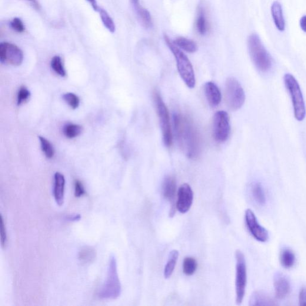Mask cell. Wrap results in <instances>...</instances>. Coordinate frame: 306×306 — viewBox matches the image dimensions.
<instances>
[{
	"label": "cell",
	"instance_id": "obj_1",
	"mask_svg": "<svg viewBox=\"0 0 306 306\" xmlns=\"http://www.w3.org/2000/svg\"><path fill=\"white\" fill-rule=\"evenodd\" d=\"M174 126L176 139L181 150L190 159H197L201 152V136L189 116L175 113Z\"/></svg>",
	"mask_w": 306,
	"mask_h": 306
},
{
	"label": "cell",
	"instance_id": "obj_2",
	"mask_svg": "<svg viewBox=\"0 0 306 306\" xmlns=\"http://www.w3.org/2000/svg\"><path fill=\"white\" fill-rule=\"evenodd\" d=\"M165 41L171 50L177 62L179 75L189 89H194L196 86V78L194 67L187 56L180 49L174 44L167 35H164Z\"/></svg>",
	"mask_w": 306,
	"mask_h": 306
},
{
	"label": "cell",
	"instance_id": "obj_3",
	"mask_svg": "<svg viewBox=\"0 0 306 306\" xmlns=\"http://www.w3.org/2000/svg\"><path fill=\"white\" fill-rule=\"evenodd\" d=\"M122 286L119 278L117 260L114 255H111L108 266L106 281L98 292L101 300H115L121 295Z\"/></svg>",
	"mask_w": 306,
	"mask_h": 306
},
{
	"label": "cell",
	"instance_id": "obj_4",
	"mask_svg": "<svg viewBox=\"0 0 306 306\" xmlns=\"http://www.w3.org/2000/svg\"><path fill=\"white\" fill-rule=\"evenodd\" d=\"M248 46L252 61L259 71L267 72L272 68V59L256 34L249 36Z\"/></svg>",
	"mask_w": 306,
	"mask_h": 306
},
{
	"label": "cell",
	"instance_id": "obj_5",
	"mask_svg": "<svg viewBox=\"0 0 306 306\" xmlns=\"http://www.w3.org/2000/svg\"><path fill=\"white\" fill-rule=\"evenodd\" d=\"M284 80L285 87L291 96L294 117L297 121L302 122L305 118L306 109L300 86L291 74H286Z\"/></svg>",
	"mask_w": 306,
	"mask_h": 306
},
{
	"label": "cell",
	"instance_id": "obj_6",
	"mask_svg": "<svg viewBox=\"0 0 306 306\" xmlns=\"http://www.w3.org/2000/svg\"><path fill=\"white\" fill-rule=\"evenodd\" d=\"M153 99L161 126L163 141L166 147H170L172 144L173 135L168 109L158 91L153 92Z\"/></svg>",
	"mask_w": 306,
	"mask_h": 306
},
{
	"label": "cell",
	"instance_id": "obj_7",
	"mask_svg": "<svg viewBox=\"0 0 306 306\" xmlns=\"http://www.w3.org/2000/svg\"><path fill=\"white\" fill-rule=\"evenodd\" d=\"M226 102L232 110L241 108L245 101V94L241 83L234 78H229L225 85Z\"/></svg>",
	"mask_w": 306,
	"mask_h": 306
},
{
	"label": "cell",
	"instance_id": "obj_8",
	"mask_svg": "<svg viewBox=\"0 0 306 306\" xmlns=\"http://www.w3.org/2000/svg\"><path fill=\"white\" fill-rule=\"evenodd\" d=\"M236 303L241 304L244 300L247 283V271L245 258L241 251L236 252Z\"/></svg>",
	"mask_w": 306,
	"mask_h": 306
},
{
	"label": "cell",
	"instance_id": "obj_9",
	"mask_svg": "<svg viewBox=\"0 0 306 306\" xmlns=\"http://www.w3.org/2000/svg\"><path fill=\"white\" fill-rule=\"evenodd\" d=\"M231 127L228 113L219 111L215 113L213 120V133L215 141L224 142L231 135Z\"/></svg>",
	"mask_w": 306,
	"mask_h": 306
},
{
	"label": "cell",
	"instance_id": "obj_10",
	"mask_svg": "<svg viewBox=\"0 0 306 306\" xmlns=\"http://www.w3.org/2000/svg\"><path fill=\"white\" fill-rule=\"evenodd\" d=\"M24 61V53L17 46L7 42L0 44V61L3 64L19 66Z\"/></svg>",
	"mask_w": 306,
	"mask_h": 306
},
{
	"label": "cell",
	"instance_id": "obj_11",
	"mask_svg": "<svg viewBox=\"0 0 306 306\" xmlns=\"http://www.w3.org/2000/svg\"><path fill=\"white\" fill-rule=\"evenodd\" d=\"M245 221L249 231L256 240L261 242L268 240L267 230L259 224L254 213L250 209H248L245 212Z\"/></svg>",
	"mask_w": 306,
	"mask_h": 306
},
{
	"label": "cell",
	"instance_id": "obj_12",
	"mask_svg": "<svg viewBox=\"0 0 306 306\" xmlns=\"http://www.w3.org/2000/svg\"><path fill=\"white\" fill-rule=\"evenodd\" d=\"M194 201V192L188 184H183L178 192V199L176 208L182 214H185L190 209Z\"/></svg>",
	"mask_w": 306,
	"mask_h": 306
},
{
	"label": "cell",
	"instance_id": "obj_13",
	"mask_svg": "<svg viewBox=\"0 0 306 306\" xmlns=\"http://www.w3.org/2000/svg\"><path fill=\"white\" fill-rule=\"evenodd\" d=\"M274 285L276 297L279 300L287 297L290 293V282L287 277L281 273L275 275Z\"/></svg>",
	"mask_w": 306,
	"mask_h": 306
},
{
	"label": "cell",
	"instance_id": "obj_14",
	"mask_svg": "<svg viewBox=\"0 0 306 306\" xmlns=\"http://www.w3.org/2000/svg\"><path fill=\"white\" fill-rule=\"evenodd\" d=\"M65 179L64 176L60 172H56L54 175V185H53V196L59 206H62L64 202Z\"/></svg>",
	"mask_w": 306,
	"mask_h": 306
},
{
	"label": "cell",
	"instance_id": "obj_15",
	"mask_svg": "<svg viewBox=\"0 0 306 306\" xmlns=\"http://www.w3.org/2000/svg\"><path fill=\"white\" fill-rule=\"evenodd\" d=\"M204 92L209 105L214 107L220 104L222 98L221 93L214 83L212 82L206 83L204 86Z\"/></svg>",
	"mask_w": 306,
	"mask_h": 306
},
{
	"label": "cell",
	"instance_id": "obj_16",
	"mask_svg": "<svg viewBox=\"0 0 306 306\" xmlns=\"http://www.w3.org/2000/svg\"><path fill=\"white\" fill-rule=\"evenodd\" d=\"M251 306H273L277 305V302L270 295L263 291H257L253 292L249 300Z\"/></svg>",
	"mask_w": 306,
	"mask_h": 306
},
{
	"label": "cell",
	"instance_id": "obj_17",
	"mask_svg": "<svg viewBox=\"0 0 306 306\" xmlns=\"http://www.w3.org/2000/svg\"><path fill=\"white\" fill-rule=\"evenodd\" d=\"M131 1L142 25L145 28H151L152 20L151 14L148 11V10L141 6L140 3H139V0H131Z\"/></svg>",
	"mask_w": 306,
	"mask_h": 306
},
{
	"label": "cell",
	"instance_id": "obj_18",
	"mask_svg": "<svg viewBox=\"0 0 306 306\" xmlns=\"http://www.w3.org/2000/svg\"><path fill=\"white\" fill-rule=\"evenodd\" d=\"M271 13L276 27L279 31H284L286 25L282 7L280 3L277 1L273 3L271 6Z\"/></svg>",
	"mask_w": 306,
	"mask_h": 306
},
{
	"label": "cell",
	"instance_id": "obj_19",
	"mask_svg": "<svg viewBox=\"0 0 306 306\" xmlns=\"http://www.w3.org/2000/svg\"><path fill=\"white\" fill-rule=\"evenodd\" d=\"M176 189H177V182L172 176L166 177L163 182L162 194L166 200L172 201L174 200Z\"/></svg>",
	"mask_w": 306,
	"mask_h": 306
},
{
	"label": "cell",
	"instance_id": "obj_20",
	"mask_svg": "<svg viewBox=\"0 0 306 306\" xmlns=\"http://www.w3.org/2000/svg\"><path fill=\"white\" fill-rule=\"evenodd\" d=\"M96 258V252L94 248L85 246L81 248L78 255L79 261L83 264H90L94 262Z\"/></svg>",
	"mask_w": 306,
	"mask_h": 306
},
{
	"label": "cell",
	"instance_id": "obj_21",
	"mask_svg": "<svg viewBox=\"0 0 306 306\" xmlns=\"http://www.w3.org/2000/svg\"><path fill=\"white\" fill-rule=\"evenodd\" d=\"M174 43L177 47L188 53H195L198 51L197 44L190 39L179 36L175 39Z\"/></svg>",
	"mask_w": 306,
	"mask_h": 306
},
{
	"label": "cell",
	"instance_id": "obj_22",
	"mask_svg": "<svg viewBox=\"0 0 306 306\" xmlns=\"http://www.w3.org/2000/svg\"><path fill=\"white\" fill-rule=\"evenodd\" d=\"M251 194L252 198L259 205H264L266 202V197L264 188L259 182H255L251 187Z\"/></svg>",
	"mask_w": 306,
	"mask_h": 306
},
{
	"label": "cell",
	"instance_id": "obj_23",
	"mask_svg": "<svg viewBox=\"0 0 306 306\" xmlns=\"http://www.w3.org/2000/svg\"><path fill=\"white\" fill-rule=\"evenodd\" d=\"M281 264L285 269L293 267L295 262V255L290 249H284L280 255Z\"/></svg>",
	"mask_w": 306,
	"mask_h": 306
},
{
	"label": "cell",
	"instance_id": "obj_24",
	"mask_svg": "<svg viewBox=\"0 0 306 306\" xmlns=\"http://www.w3.org/2000/svg\"><path fill=\"white\" fill-rule=\"evenodd\" d=\"M179 252L177 250H173L169 254L167 264L164 270V277L166 279L170 278L174 272L178 260Z\"/></svg>",
	"mask_w": 306,
	"mask_h": 306
},
{
	"label": "cell",
	"instance_id": "obj_25",
	"mask_svg": "<svg viewBox=\"0 0 306 306\" xmlns=\"http://www.w3.org/2000/svg\"><path fill=\"white\" fill-rule=\"evenodd\" d=\"M196 28L201 35H204L208 32V24L206 19L205 12L202 8H199L197 20H196Z\"/></svg>",
	"mask_w": 306,
	"mask_h": 306
},
{
	"label": "cell",
	"instance_id": "obj_26",
	"mask_svg": "<svg viewBox=\"0 0 306 306\" xmlns=\"http://www.w3.org/2000/svg\"><path fill=\"white\" fill-rule=\"evenodd\" d=\"M82 126L79 125L69 124L64 126L63 133L66 138L72 139L78 137L82 134Z\"/></svg>",
	"mask_w": 306,
	"mask_h": 306
},
{
	"label": "cell",
	"instance_id": "obj_27",
	"mask_svg": "<svg viewBox=\"0 0 306 306\" xmlns=\"http://www.w3.org/2000/svg\"><path fill=\"white\" fill-rule=\"evenodd\" d=\"M198 268V262L196 259L188 257L184 259L183 261V272L185 275L192 276L195 274Z\"/></svg>",
	"mask_w": 306,
	"mask_h": 306
},
{
	"label": "cell",
	"instance_id": "obj_28",
	"mask_svg": "<svg viewBox=\"0 0 306 306\" xmlns=\"http://www.w3.org/2000/svg\"><path fill=\"white\" fill-rule=\"evenodd\" d=\"M51 67L56 74L64 78L66 75L65 69L64 64H63L62 60L59 56H55L52 59Z\"/></svg>",
	"mask_w": 306,
	"mask_h": 306
},
{
	"label": "cell",
	"instance_id": "obj_29",
	"mask_svg": "<svg viewBox=\"0 0 306 306\" xmlns=\"http://www.w3.org/2000/svg\"><path fill=\"white\" fill-rule=\"evenodd\" d=\"M99 14L103 24L105 27L111 33H114L116 31V25L112 18L109 16L108 13L104 9H99Z\"/></svg>",
	"mask_w": 306,
	"mask_h": 306
},
{
	"label": "cell",
	"instance_id": "obj_30",
	"mask_svg": "<svg viewBox=\"0 0 306 306\" xmlns=\"http://www.w3.org/2000/svg\"><path fill=\"white\" fill-rule=\"evenodd\" d=\"M39 139L42 151L45 153L46 157L49 159H52L55 155V149L51 142L42 136H39Z\"/></svg>",
	"mask_w": 306,
	"mask_h": 306
},
{
	"label": "cell",
	"instance_id": "obj_31",
	"mask_svg": "<svg viewBox=\"0 0 306 306\" xmlns=\"http://www.w3.org/2000/svg\"><path fill=\"white\" fill-rule=\"evenodd\" d=\"M63 99L72 109L78 108L80 105V99L78 96L72 93H66L62 96Z\"/></svg>",
	"mask_w": 306,
	"mask_h": 306
},
{
	"label": "cell",
	"instance_id": "obj_32",
	"mask_svg": "<svg viewBox=\"0 0 306 306\" xmlns=\"http://www.w3.org/2000/svg\"><path fill=\"white\" fill-rule=\"evenodd\" d=\"M30 95H31L30 92L25 86H22L21 88H20L17 96L18 105H21L26 101H28L30 98Z\"/></svg>",
	"mask_w": 306,
	"mask_h": 306
},
{
	"label": "cell",
	"instance_id": "obj_33",
	"mask_svg": "<svg viewBox=\"0 0 306 306\" xmlns=\"http://www.w3.org/2000/svg\"><path fill=\"white\" fill-rule=\"evenodd\" d=\"M0 235H1V244L3 248H6L7 244H8V235H7V231L4 219L1 215L0 217Z\"/></svg>",
	"mask_w": 306,
	"mask_h": 306
},
{
	"label": "cell",
	"instance_id": "obj_34",
	"mask_svg": "<svg viewBox=\"0 0 306 306\" xmlns=\"http://www.w3.org/2000/svg\"><path fill=\"white\" fill-rule=\"evenodd\" d=\"M11 26L14 31L19 33L24 32L25 29L24 23L18 18H15L12 20L11 22Z\"/></svg>",
	"mask_w": 306,
	"mask_h": 306
},
{
	"label": "cell",
	"instance_id": "obj_35",
	"mask_svg": "<svg viewBox=\"0 0 306 306\" xmlns=\"http://www.w3.org/2000/svg\"><path fill=\"white\" fill-rule=\"evenodd\" d=\"M86 194V190L83 183L79 180L74 182V196L76 198H81Z\"/></svg>",
	"mask_w": 306,
	"mask_h": 306
},
{
	"label": "cell",
	"instance_id": "obj_36",
	"mask_svg": "<svg viewBox=\"0 0 306 306\" xmlns=\"http://www.w3.org/2000/svg\"><path fill=\"white\" fill-rule=\"evenodd\" d=\"M299 303L300 305L306 306V288L302 287L299 292Z\"/></svg>",
	"mask_w": 306,
	"mask_h": 306
},
{
	"label": "cell",
	"instance_id": "obj_37",
	"mask_svg": "<svg viewBox=\"0 0 306 306\" xmlns=\"http://www.w3.org/2000/svg\"><path fill=\"white\" fill-rule=\"evenodd\" d=\"M82 218L81 215L75 214L66 216L65 220L71 222L78 221Z\"/></svg>",
	"mask_w": 306,
	"mask_h": 306
},
{
	"label": "cell",
	"instance_id": "obj_38",
	"mask_svg": "<svg viewBox=\"0 0 306 306\" xmlns=\"http://www.w3.org/2000/svg\"><path fill=\"white\" fill-rule=\"evenodd\" d=\"M300 26L302 31L306 33V15L302 16L300 19Z\"/></svg>",
	"mask_w": 306,
	"mask_h": 306
},
{
	"label": "cell",
	"instance_id": "obj_39",
	"mask_svg": "<svg viewBox=\"0 0 306 306\" xmlns=\"http://www.w3.org/2000/svg\"><path fill=\"white\" fill-rule=\"evenodd\" d=\"M28 2L31 3V5L33 6V8L39 11L41 9V7L39 3L37 2V0H26Z\"/></svg>",
	"mask_w": 306,
	"mask_h": 306
},
{
	"label": "cell",
	"instance_id": "obj_40",
	"mask_svg": "<svg viewBox=\"0 0 306 306\" xmlns=\"http://www.w3.org/2000/svg\"><path fill=\"white\" fill-rule=\"evenodd\" d=\"M86 1H88L90 3V5H91L93 9H94L95 11H99V8H98L96 0H86Z\"/></svg>",
	"mask_w": 306,
	"mask_h": 306
}]
</instances>
